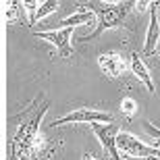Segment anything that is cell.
<instances>
[{
    "label": "cell",
    "mask_w": 160,
    "mask_h": 160,
    "mask_svg": "<svg viewBox=\"0 0 160 160\" xmlns=\"http://www.w3.org/2000/svg\"><path fill=\"white\" fill-rule=\"evenodd\" d=\"M152 4H154L156 8H158V11H160V0H156V2H152Z\"/></svg>",
    "instance_id": "18"
},
{
    "label": "cell",
    "mask_w": 160,
    "mask_h": 160,
    "mask_svg": "<svg viewBox=\"0 0 160 160\" xmlns=\"http://www.w3.org/2000/svg\"><path fill=\"white\" fill-rule=\"evenodd\" d=\"M2 6H4L6 23H17V21H19V11H21L23 2H4Z\"/></svg>",
    "instance_id": "11"
},
{
    "label": "cell",
    "mask_w": 160,
    "mask_h": 160,
    "mask_svg": "<svg viewBox=\"0 0 160 160\" xmlns=\"http://www.w3.org/2000/svg\"><path fill=\"white\" fill-rule=\"evenodd\" d=\"M150 4L152 2H135V8L139 12H146V11H150Z\"/></svg>",
    "instance_id": "16"
},
{
    "label": "cell",
    "mask_w": 160,
    "mask_h": 160,
    "mask_svg": "<svg viewBox=\"0 0 160 160\" xmlns=\"http://www.w3.org/2000/svg\"><path fill=\"white\" fill-rule=\"evenodd\" d=\"M121 112L127 117V119H133L137 112V102L133 100V98H123V102H121Z\"/></svg>",
    "instance_id": "13"
},
{
    "label": "cell",
    "mask_w": 160,
    "mask_h": 160,
    "mask_svg": "<svg viewBox=\"0 0 160 160\" xmlns=\"http://www.w3.org/2000/svg\"><path fill=\"white\" fill-rule=\"evenodd\" d=\"M133 6H135V2H129V0H125V2H77V11H89L98 17L96 29L92 33H88V36H81L79 42L96 40L106 29L119 27Z\"/></svg>",
    "instance_id": "2"
},
{
    "label": "cell",
    "mask_w": 160,
    "mask_h": 160,
    "mask_svg": "<svg viewBox=\"0 0 160 160\" xmlns=\"http://www.w3.org/2000/svg\"><path fill=\"white\" fill-rule=\"evenodd\" d=\"M67 123H114V117L110 112H104V110H96V108H88V106H81L73 112L65 114L56 119L54 123H50V129H56L60 125H67Z\"/></svg>",
    "instance_id": "4"
},
{
    "label": "cell",
    "mask_w": 160,
    "mask_h": 160,
    "mask_svg": "<svg viewBox=\"0 0 160 160\" xmlns=\"http://www.w3.org/2000/svg\"><path fill=\"white\" fill-rule=\"evenodd\" d=\"M60 8L58 2H54V0H50V2H44V4H40V8H38V17H36V23L40 21V19L48 17L50 12H56Z\"/></svg>",
    "instance_id": "12"
},
{
    "label": "cell",
    "mask_w": 160,
    "mask_h": 160,
    "mask_svg": "<svg viewBox=\"0 0 160 160\" xmlns=\"http://www.w3.org/2000/svg\"><path fill=\"white\" fill-rule=\"evenodd\" d=\"M160 33V19H158V8L154 4H150V27H148V36H146V46H143V54L154 52L156 48V40Z\"/></svg>",
    "instance_id": "8"
},
{
    "label": "cell",
    "mask_w": 160,
    "mask_h": 160,
    "mask_svg": "<svg viewBox=\"0 0 160 160\" xmlns=\"http://www.w3.org/2000/svg\"><path fill=\"white\" fill-rule=\"evenodd\" d=\"M92 129H94V133L98 135V139H100V143H102V148L108 152V156L112 160H125V158H121L119 156V148H117V137H119V125L117 123H108V125H104V123H92L89 125Z\"/></svg>",
    "instance_id": "5"
},
{
    "label": "cell",
    "mask_w": 160,
    "mask_h": 160,
    "mask_svg": "<svg viewBox=\"0 0 160 160\" xmlns=\"http://www.w3.org/2000/svg\"><path fill=\"white\" fill-rule=\"evenodd\" d=\"M48 112V102L44 100L36 114L29 121H23L19 127L17 135L11 142V160H46L52 154L58 142H46L40 135V123L44 114Z\"/></svg>",
    "instance_id": "1"
},
{
    "label": "cell",
    "mask_w": 160,
    "mask_h": 160,
    "mask_svg": "<svg viewBox=\"0 0 160 160\" xmlns=\"http://www.w3.org/2000/svg\"><path fill=\"white\" fill-rule=\"evenodd\" d=\"M83 160H96V158L92 154H83Z\"/></svg>",
    "instance_id": "17"
},
{
    "label": "cell",
    "mask_w": 160,
    "mask_h": 160,
    "mask_svg": "<svg viewBox=\"0 0 160 160\" xmlns=\"http://www.w3.org/2000/svg\"><path fill=\"white\" fill-rule=\"evenodd\" d=\"M117 148L125 154V160H139V158H158L160 160V146H148L139 142L131 133H119Z\"/></svg>",
    "instance_id": "3"
},
{
    "label": "cell",
    "mask_w": 160,
    "mask_h": 160,
    "mask_svg": "<svg viewBox=\"0 0 160 160\" xmlns=\"http://www.w3.org/2000/svg\"><path fill=\"white\" fill-rule=\"evenodd\" d=\"M143 127H146V131H148L150 135H152V137L156 139L154 146H160V129H156V127H154L152 123H150V121H146V123H143Z\"/></svg>",
    "instance_id": "15"
},
{
    "label": "cell",
    "mask_w": 160,
    "mask_h": 160,
    "mask_svg": "<svg viewBox=\"0 0 160 160\" xmlns=\"http://www.w3.org/2000/svg\"><path fill=\"white\" fill-rule=\"evenodd\" d=\"M98 65H100L102 73H104L106 77H110V79L121 77V75L127 73V69L131 67V65H127L125 56H121V54H117V52L100 54V56H98Z\"/></svg>",
    "instance_id": "7"
},
{
    "label": "cell",
    "mask_w": 160,
    "mask_h": 160,
    "mask_svg": "<svg viewBox=\"0 0 160 160\" xmlns=\"http://www.w3.org/2000/svg\"><path fill=\"white\" fill-rule=\"evenodd\" d=\"M71 33H73V27L54 29V31H33V36H36L38 40L52 42L62 58H71V56H73V48H71V42H69V40H71Z\"/></svg>",
    "instance_id": "6"
},
{
    "label": "cell",
    "mask_w": 160,
    "mask_h": 160,
    "mask_svg": "<svg viewBox=\"0 0 160 160\" xmlns=\"http://www.w3.org/2000/svg\"><path fill=\"white\" fill-rule=\"evenodd\" d=\"M94 21V12H89V11H77L75 15H71V17H67L62 19L58 23L60 29H65V27H75V25H88Z\"/></svg>",
    "instance_id": "10"
},
{
    "label": "cell",
    "mask_w": 160,
    "mask_h": 160,
    "mask_svg": "<svg viewBox=\"0 0 160 160\" xmlns=\"http://www.w3.org/2000/svg\"><path fill=\"white\" fill-rule=\"evenodd\" d=\"M131 71H133V75H135L139 81L148 88V92L150 94H154L156 92V85H154V81H152V77H150V73H148V69H146V65H143V60H142V56L137 52H133L131 54Z\"/></svg>",
    "instance_id": "9"
},
{
    "label": "cell",
    "mask_w": 160,
    "mask_h": 160,
    "mask_svg": "<svg viewBox=\"0 0 160 160\" xmlns=\"http://www.w3.org/2000/svg\"><path fill=\"white\" fill-rule=\"evenodd\" d=\"M23 8L29 12V25L36 23V17H38V8H40V2H23Z\"/></svg>",
    "instance_id": "14"
}]
</instances>
